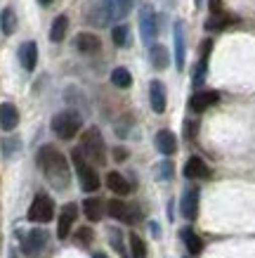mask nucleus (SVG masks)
I'll return each mask as SVG.
<instances>
[{
  "instance_id": "21",
  "label": "nucleus",
  "mask_w": 255,
  "mask_h": 258,
  "mask_svg": "<svg viewBox=\"0 0 255 258\" xmlns=\"http://www.w3.org/2000/svg\"><path fill=\"white\" fill-rule=\"evenodd\" d=\"M180 237H182V242H185V246H187V251H189V253H194V256H196V253H201V251H203V239L194 232L192 227H185V230L180 232Z\"/></svg>"
},
{
  "instance_id": "34",
  "label": "nucleus",
  "mask_w": 255,
  "mask_h": 258,
  "mask_svg": "<svg viewBox=\"0 0 255 258\" xmlns=\"http://www.w3.org/2000/svg\"><path fill=\"white\" fill-rule=\"evenodd\" d=\"M187 138H189V140H194V135H196V121H187Z\"/></svg>"
},
{
  "instance_id": "5",
  "label": "nucleus",
  "mask_w": 255,
  "mask_h": 258,
  "mask_svg": "<svg viewBox=\"0 0 255 258\" xmlns=\"http://www.w3.org/2000/svg\"><path fill=\"white\" fill-rule=\"evenodd\" d=\"M26 218L31 220V223H50V220L54 218V202H52V197L36 195V199H33L31 206H29Z\"/></svg>"
},
{
  "instance_id": "23",
  "label": "nucleus",
  "mask_w": 255,
  "mask_h": 258,
  "mask_svg": "<svg viewBox=\"0 0 255 258\" xmlns=\"http://www.w3.org/2000/svg\"><path fill=\"white\" fill-rule=\"evenodd\" d=\"M66 31H69V17L59 15L52 22V29H50V40H52V43H62L64 36H66Z\"/></svg>"
},
{
  "instance_id": "31",
  "label": "nucleus",
  "mask_w": 255,
  "mask_h": 258,
  "mask_svg": "<svg viewBox=\"0 0 255 258\" xmlns=\"http://www.w3.org/2000/svg\"><path fill=\"white\" fill-rule=\"evenodd\" d=\"M76 242L78 244H90L93 242V230H90V227H80L78 235H76Z\"/></svg>"
},
{
  "instance_id": "22",
  "label": "nucleus",
  "mask_w": 255,
  "mask_h": 258,
  "mask_svg": "<svg viewBox=\"0 0 255 258\" xmlns=\"http://www.w3.org/2000/svg\"><path fill=\"white\" fill-rule=\"evenodd\" d=\"M102 211H104V204H102L97 197H90V199L83 202V213L88 220H93V223L102 220Z\"/></svg>"
},
{
  "instance_id": "33",
  "label": "nucleus",
  "mask_w": 255,
  "mask_h": 258,
  "mask_svg": "<svg viewBox=\"0 0 255 258\" xmlns=\"http://www.w3.org/2000/svg\"><path fill=\"white\" fill-rule=\"evenodd\" d=\"M125 159H128V149H123V147L114 149V161H125Z\"/></svg>"
},
{
  "instance_id": "12",
  "label": "nucleus",
  "mask_w": 255,
  "mask_h": 258,
  "mask_svg": "<svg viewBox=\"0 0 255 258\" xmlns=\"http://www.w3.org/2000/svg\"><path fill=\"white\" fill-rule=\"evenodd\" d=\"M185 175L187 178H194V180H208L210 175H213V171H210V166L206 164L201 157H192L185 164Z\"/></svg>"
},
{
  "instance_id": "3",
  "label": "nucleus",
  "mask_w": 255,
  "mask_h": 258,
  "mask_svg": "<svg viewBox=\"0 0 255 258\" xmlns=\"http://www.w3.org/2000/svg\"><path fill=\"white\" fill-rule=\"evenodd\" d=\"M71 159H73V166H76V173H78V180H80L83 192H95V189L100 187V175H97V171L93 168V164L83 157L80 147H76L71 152Z\"/></svg>"
},
{
  "instance_id": "25",
  "label": "nucleus",
  "mask_w": 255,
  "mask_h": 258,
  "mask_svg": "<svg viewBox=\"0 0 255 258\" xmlns=\"http://www.w3.org/2000/svg\"><path fill=\"white\" fill-rule=\"evenodd\" d=\"M234 22H236V19H234L232 15H224V12H220V15H213L208 22H206V29H208V31H222V29H227V26H229V24H234Z\"/></svg>"
},
{
  "instance_id": "16",
  "label": "nucleus",
  "mask_w": 255,
  "mask_h": 258,
  "mask_svg": "<svg viewBox=\"0 0 255 258\" xmlns=\"http://www.w3.org/2000/svg\"><path fill=\"white\" fill-rule=\"evenodd\" d=\"M156 149L161 152L163 157H170L178 152V138L173 131H158L156 133Z\"/></svg>"
},
{
  "instance_id": "32",
  "label": "nucleus",
  "mask_w": 255,
  "mask_h": 258,
  "mask_svg": "<svg viewBox=\"0 0 255 258\" xmlns=\"http://www.w3.org/2000/svg\"><path fill=\"white\" fill-rule=\"evenodd\" d=\"M158 178H163V180H170V178H173V164H170L168 159H165V161L158 166Z\"/></svg>"
},
{
  "instance_id": "26",
  "label": "nucleus",
  "mask_w": 255,
  "mask_h": 258,
  "mask_svg": "<svg viewBox=\"0 0 255 258\" xmlns=\"http://www.w3.org/2000/svg\"><path fill=\"white\" fill-rule=\"evenodd\" d=\"M149 57H151V64H154L156 69H165L170 64V57H168V50L163 45H154L149 50Z\"/></svg>"
},
{
  "instance_id": "20",
  "label": "nucleus",
  "mask_w": 255,
  "mask_h": 258,
  "mask_svg": "<svg viewBox=\"0 0 255 258\" xmlns=\"http://www.w3.org/2000/svg\"><path fill=\"white\" fill-rule=\"evenodd\" d=\"M100 38L95 36V33H78L76 36V47L80 50V52H85V55H93V52H97L100 50Z\"/></svg>"
},
{
  "instance_id": "9",
  "label": "nucleus",
  "mask_w": 255,
  "mask_h": 258,
  "mask_svg": "<svg viewBox=\"0 0 255 258\" xmlns=\"http://www.w3.org/2000/svg\"><path fill=\"white\" fill-rule=\"evenodd\" d=\"M78 218V206L76 204H66L62 206V213H59V223H57V237L59 239H66L71 235V227Z\"/></svg>"
},
{
  "instance_id": "17",
  "label": "nucleus",
  "mask_w": 255,
  "mask_h": 258,
  "mask_svg": "<svg viewBox=\"0 0 255 258\" xmlns=\"http://www.w3.org/2000/svg\"><path fill=\"white\" fill-rule=\"evenodd\" d=\"M19 62H22V67L26 71L36 69V64H38V45L33 40H29V43H24L19 47Z\"/></svg>"
},
{
  "instance_id": "6",
  "label": "nucleus",
  "mask_w": 255,
  "mask_h": 258,
  "mask_svg": "<svg viewBox=\"0 0 255 258\" xmlns=\"http://www.w3.org/2000/svg\"><path fill=\"white\" fill-rule=\"evenodd\" d=\"M139 33H142V40L144 45L154 47L156 36H158V22H156V12L151 5H144L142 12H139Z\"/></svg>"
},
{
  "instance_id": "7",
  "label": "nucleus",
  "mask_w": 255,
  "mask_h": 258,
  "mask_svg": "<svg viewBox=\"0 0 255 258\" xmlns=\"http://www.w3.org/2000/svg\"><path fill=\"white\" fill-rule=\"evenodd\" d=\"M135 0H102V22L100 24H107V22H121L128 12L132 10Z\"/></svg>"
},
{
  "instance_id": "24",
  "label": "nucleus",
  "mask_w": 255,
  "mask_h": 258,
  "mask_svg": "<svg viewBox=\"0 0 255 258\" xmlns=\"http://www.w3.org/2000/svg\"><path fill=\"white\" fill-rule=\"evenodd\" d=\"M0 29H3L5 36H12L17 31V15L12 8H5L0 12Z\"/></svg>"
},
{
  "instance_id": "4",
  "label": "nucleus",
  "mask_w": 255,
  "mask_h": 258,
  "mask_svg": "<svg viewBox=\"0 0 255 258\" xmlns=\"http://www.w3.org/2000/svg\"><path fill=\"white\" fill-rule=\"evenodd\" d=\"M80 116H78L76 111H59L57 116L52 118V131L57 138H62V140H71V138H76V133L80 131Z\"/></svg>"
},
{
  "instance_id": "14",
  "label": "nucleus",
  "mask_w": 255,
  "mask_h": 258,
  "mask_svg": "<svg viewBox=\"0 0 255 258\" xmlns=\"http://www.w3.org/2000/svg\"><path fill=\"white\" fill-rule=\"evenodd\" d=\"M149 102H151V109L156 114H163L165 107H168V100H165V88H163L161 81H151L149 83Z\"/></svg>"
},
{
  "instance_id": "36",
  "label": "nucleus",
  "mask_w": 255,
  "mask_h": 258,
  "mask_svg": "<svg viewBox=\"0 0 255 258\" xmlns=\"http://www.w3.org/2000/svg\"><path fill=\"white\" fill-rule=\"evenodd\" d=\"M40 5H43V8H47V5H52V0H38Z\"/></svg>"
},
{
  "instance_id": "27",
  "label": "nucleus",
  "mask_w": 255,
  "mask_h": 258,
  "mask_svg": "<svg viewBox=\"0 0 255 258\" xmlns=\"http://www.w3.org/2000/svg\"><path fill=\"white\" fill-rule=\"evenodd\" d=\"M111 83L116 88H130L132 86V74L125 67H118V69L111 71Z\"/></svg>"
},
{
  "instance_id": "2",
  "label": "nucleus",
  "mask_w": 255,
  "mask_h": 258,
  "mask_svg": "<svg viewBox=\"0 0 255 258\" xmlns=\"http://www.w3.org/2000/svg\"><path fill=\"white\" fill-rule=\"evenodd\" d=\"M80 152L83 157L95 166H104L107 164V145H104V138H102L100 128H88L83 133V142H80Z\"/></svg>"
},
{
  "instance_id": "18",
  "label": "nucleus",
  "mask_w": 255,
  "mask_h": 258,
  "mask_svg": "<svg viewBox=\"0 0 255 258\" xmlns=\"http://www.w3.org/2000/svg\"><path fill=\"white\" fill-rule=\"evenodd\" d=\"M0 125H3V131H15L19 125V109L12 102H5L0 107Z\"/></svg>"
},
{
  "instance_id": "30",
  "label": "nucleus",
  "mask_w": 255,
  "mask_h": 258,
  "mask_svg": "<svg viewBox=\"0 0 255 258\" xmlns=\"http://www.w3.org/2000/svg\"><path fill=\"white\" fill-rule=\"evenodd\" d=\"M109 239H111V244H114V249H116L118 253L125 258V246H123V242H121V230L111 227V230H109Z\"/></svg>"
},
{
  "instance_id": "37",
  "label": "nucleus",
  "mask_w": 255,
  "mask_h": 258,
  "mask_svg": "<svg viewBox=\"0 0 255 258\" xmlns=\"http://www.w3.org/2000/svg\"><path fill=\"white\" fill-rule=\"evenodd\" d=\"M93 258H109V256H104V253H95Z\"/></svg>"
},
{
  "instance_id": "28",
  "label": "nucleus",
  "mask_w": 255,
  "mask_h": 258,
  "mask_svg": "<svg viewBox=\"0 0 255 258\" xmlns=\"http://www.w3.org/2000/svg\"><path fill=\"white\" fill-rule=\"evenodd\" d=\"M111 38H114V45H116V47L130 45V31H128V26H114Z\"/></svg>"
},
{
  "instance_id": "11",
  "label": "nucleus",
  "mask_w": 255,
  "mask_h": 258,
  "mask_svg": "<svg viewBox=\"0 0 255 258\" xmlns=\"http://www.w3.org/2000/svg\"><path fill=\"white\" fill-rule=\"evenodd\" d=\"M180 211L187 220H194L199 216V189L196 187L185 189V195L180 199Z\"/></svg>"
},
{
  "instance_id": "1",
  "label": "nucleus",
  "mask_w": 255,
  "mask_h": 258,
  "mask_svg": "<svg viewBox=\"0 0 255 258\" xmlns=\"http://www.w3.org/2000/svg\"><path fill=\"white\" fill-rule=\"evenodd\" d=\"M38 166H40V171L45 173L47 182H50L54 189L69 187V180H71L69 164H66V157H64L57 147L43 145V147L38 149Z\"/></svg>"
},
{
  "instance_id": "19",
  "label": "nucleus",
  "mask_w": 255,
  "mask_h": 258,
  "mask_svg": "<svg viewBox=\"0 0 255 258\" xmlns=\"http://www.w3.org/2000/svg\"><path fill=\"white\" fill-rule=\"evenodd\" d=\"M107 187L114 192V195H118V197H125V195H130V182L121 175L118 171H111V173H107Z\"/></svg>"
},
{
  "instance_id": "35",
  "label": "nucleus",
  "mask_w": 255,
  "mask_h": 258,
  "mask_svg": "<svg viewBox=\"0 0 255 258\" xmlns=\"http://www.w3.org/2000/svg\"><path fill=\"white\" fill-rule=\"evenodd\" d=\"M210 12H213V15H220V12H222V0H210Z\"/></svg>"
},
{
  "instance_id": "38",
  "label": "nucleus",
  "mask_w": 255,
  "mask_h": 258,
  "mask_svg": "<svg viewBox=\"0 0 255 258\" xmlns=\"http://www.w3.org/2000/svg\"><path fill=\"white\" fill-rule=\"evenodd\" d=\"M201 3L203 0H194V5H196V8H201Z\"/></svg>"
},
{
  "instance_id": "29",
  "label": "nucleus",
  "mask_w": 255,
  "mask_h": 258,
  "mask_svg": "<svg viewBox=\"0 0 255 258\" xmlns=\"http://www.w3.org/2000/svg\"><path fill=\"white\" fill-rule=\"evenodd\" d=\"M130 253H132V258H144L147 256V244L142 242V237L135 235V232L130 235Z\"/></svg>"
},
{
  "instance_id": "8",
  "label": "nucleus",
  "mask_w": 255,
  "mask_h": 258,
  "mask_svg": "<svg viewBox=\"0 0 255 258\" xmlns=\"http://www.w3.org/2000/svg\"><path fill=\"white\" fill-rule=\"evenodd\" d=\"M45 244H47V232L45 230H31L29 235L24 237V242H22V251H24V256H38L40 251L45 249Z\"/></svg>"
},
{
  "instance_id": "15",
  "label": "nucleus",
  "mask_w": 255,
  "mask_h": 258,
  "mask_svg": "<svg viewBox=\"0 0 255 258\" xmlns=\"http://www.w3.org/2000/svg\"><path fill=\"white\" fill-rule=\"evenodd\" d=\"M173 40H175V67H178V71L185 69V26H182V22L175 24V29H173Z\"/></svg>"
},
{
  "instance_id": "10",
  "label": "nucleus",
  "mask_w": 255,
  "mask_h": 258,
  "mask_svg": "<svg viewBox=\"0 0 255 258\" xmlns=\"http://www.w3.org/2000/svg\"><path fill=\"white\" fill-rule=\"evenodd\" d=\"M217 102H220V93H217V90H201V93L192 95L189 107H192V111L201 114V111L210 109V107H213V104H217Z\"/></svg>"
},
{
  "instance_id": "13",
  "label": "nucleus",
  "mask_w": 255,
  "mask_h": 258,
  "mask_svg": "<svg viewBox=\"0 0 255 258\" xmlns=\"http://www.w3.org/2000/svg\"><path fill=\"white\" fill-rule=\"evenodd\" d=\"M107 209H109V216H114L116 220H121V223H135L137 220V209H130L128 204L123 202H118V199H111V202L107 204Z\"/></svg>"
}]
</instances>
